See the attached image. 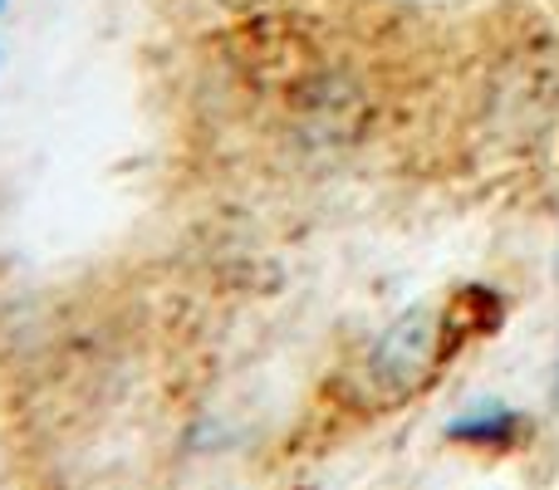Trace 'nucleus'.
Listing matches in <instances>:
<instances>
[{"label":"nucleus","mask_w":559,"mask_h":490,"mask_svg":"<svg viewBox=\"0 0 559 490\" xmlns=\"http://www.w3.org/2000/svg\"><path fill=\"white\" fill-rule=\"evenodd\" d=\"M447 354L442 338V314L432 309H407L383 338H378L373 358H368V387L383 407L407 403L417 387H427V378L437 373Z\"/></svg>","instance_id":"1"},{"label":"nucleus","mask_w":559,"mask_h":490,"mask_svg":"<svg viewBox=\"0 0 559 490\" xmlns=\"http://www.w3.org/2000/svg\"><path fill=\"white\" fill-rule=\"evenodd\" d=\"M216 5H226V10H251V5H261V0H216Z\"/></svg>","instance_id":"2"},{"label":"nucleus","mask_w":559,"mask_h":490,"mask_svg":"<svg viewBox=\"0 0 559 490\" xmlns=\"http://www.w3.org/2000/svg\"><path fill=\"white\" fill-rule=\"evenodd\" d=\"M555 403H559V368H555Z\"/></svg>","instance_id":"3"},{"label":"nucleus","mask_w":559,"mask_h":490,"mask_svg":"<svg viewBox=\"0 0 559 490\" xmlns=\"http://www.w3.org/2000/svg\"><path fill=\"white\" fill-rule=\"evenodd\" d=\"M0 10H5V0H0Z\"/></svg>","instance_id":"4"}]
</instances>
